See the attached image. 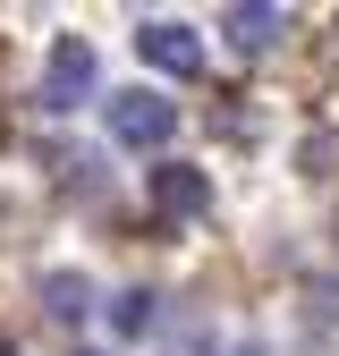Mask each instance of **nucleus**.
I'll return each instance as SVG.
<instances>
[{"label": "nucleus", "mask_w": 339, "mask_h": 356, "mask_svg": "<svg viewBox=\"0 0 339 356\" xmlns=\"http://www.w3.org/2000/svg\"><path fill=\"white\" fill-rule=\"evenodd\" d=\"M110 323H119L127 339H136V331H153V297H144V289H127V297H110Z\"/></svg>", "instance_id": "nucleus-7"}, {"label": "nucleus", "mask_w": 339, "mask_h": 356, "mask_svg": "<svg viewBox=\"0 0 339 356\" xmlns=\"http://www.w3.org/2000/svg\"><path fill=\"white\" fill-rule=\"evenodd\" d=\"M94 76H102V68H94V42H85V34H60V42H51V68H42V94H34V102L60 119V111H76V102H94Z\"/></svg>", "instance_id": "nucleus-2"}, {"label": "nucleus", "mask_w": 339, "mask_h": 356, "mask_svg": "<svg viewBox=\"0 0 339 356\" xmlns=\"http://www.w3.org/2000/svg\"><path fill=\"white\" fill-rule=\"evenodd\" d=\"M42 305H51L60 323L94 314V280H85V272H42Z\"/></svg>", "instance_id": "nucleus-6"}, {"label": "nucleus", "mask_w": 339, "mask_h": 356, "mask_svg": "<svg viewBox=\"0 0 339 356\" xmlns=\"http://www.w3.org/2000/svg\"><path fill=\"white\" fill-rule=\"evenodd\" d=\"M204 195H212L204 170H187V161H161V170H153V204H161V212H204Z\"/></svg>", "instance_id": "nucleus-4"}, {"label": "nucleus", "mask_w": 339, "mask_h": 356, "mask_svg": "<svg viewBox=\"0 0 339 356\" xmlns=\"http://www.w3.org/2000/svg\"><path fill=\"white\" fill-rule=\"evenodd\" d=\"M0 356H9V348H0Z\"/></svg>", "instance_id": "nucleus-8"}, {"label": "nucleus", "mask_w": 339, "mask_h": 356, "mask_svg": "<svg viewBox=\"0 0 339 356\" xmlns=\"http://www.w3.org/2000/svg\"><path fill=\"white\" fill-rule=\"evenodd\" d=\"M221 26H229V51L246 60V51H272V42H280V26H288V17H280V9H229Z\"/></svg>", "instance_id": "nucleus-5"}, {"label": "nucleus", "mask_w": 339, "mask_h": 356, "mask_svg": "<svg viewBox=\"0 0 339 356\" xmlns=\"http://www.w3.org/2000/svg\"><path fill=\"white\" fill-rule=\"evenodd\" d=\"M170 136H179V102L144 94V85L110 94V145H127V153H161Z\"/></svg>", "instance_id": "nucleus-1"}, {"label": "nucleus", "mask_w": 339, "mask_h": 356, "mask_svg": "<svg viewBox=\"0 0 339 356\" xmlns=\"http://www.w3.org/2000/svg\"><path fill=\"white\" fill-rule=\"evenodd\" d=\"M136 51H144V68H161V76H195V68H204L195 26H170V17H144V26H136Z\"/></svg>", "instance_id": "nucleus-3"}]
</instances>
